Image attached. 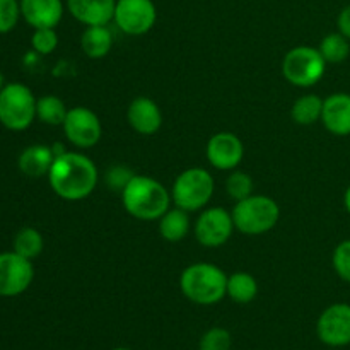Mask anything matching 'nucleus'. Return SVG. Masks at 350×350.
<instances>
[{
  "instance_id": "f257e3e1",
  "label": "nucleus",
  "mask_w": 350,
  "mask_h": 350,
  "mask_svg": "<svg viewBox=\"0 0 350 350\" xmlns=\"http://www.w3.org/2000/svg\"><path fill=\"white\" fill-rule=\"evenodd\" d=\"M48 181L55 193L68 202L88 198L96 190L99 181L94 161L82 152H64L55 157L48 173Z\"/></svg>"
},
{
  "instance_id": "f03ea898",
  "label": "nucleus",
  "mask_w": 350,
  "mask_h": 350,
  "mask_svg": "<svg viewBox=\"0 0 350 350\" xmlns=\"http://www.w3.org/2000/svg\"><path fill=\"white\" fill-rule=\"evenodd\" d=\"M123 207L139 221H159L171 204V191L144 174H135L122 191Z\"/></svg>"
},
{
  "instance_id": "7ed1b4c3",
  "label": "nucleus",
  "mask_w": 350,
  "mask_h": 350,
  "mask_svg": "<svg viewBox=\"0 0 350 350\" xmlns=\"http://www.w3.org/2000/svg\"><path fill=\"white\" fill-rule=\"evenodd\" d=\"M180 287L191 303L212 306L228 296V275L214 263H193L181 272Z\"/></svg>"
},
{
  "instance_id": "20e7f679",
  "label": "nucleus",
  "mask_w": 350,
  "mask_h": 350,
  "mask_svg": "<svg viewBox=\"0 0 350 350\" xmlns=\"http://www.w3.org/2000/svg\"><path fill=\"white\" fill-rule=\"evenodd\" d=\"M234 228L248 236H260L272 231L279 222L280 208L273 198L267 195H250L236 202L231 212Z\"/></svg>"
},
{
  "instance_id": "39448f33",
  "label": "nucleus",
  "mask_w": 350,
  "mask_h": 350,
  "mask_svg": "<svg viewBox=\"0 0 350 350\" xmlns=\"http://www.w3.org/2000/svg\"><path fill=\"white\" fill-rule=\"evenodd\" d=\"M33 91L21 82H10L0 89V123L12 132L29 129L36 120Z\"/></svg>"
},
{
  "instance_id": "423d86ee",
  "label": "nucleus",
  "mask_w": 350,
  "mask_h": 350,
  "mask_svg": "<svg viewBox=\"0 0 350 350\" xmlns=\"http://www.w3.org/2000/svg\"><path fill=\"white\" fill-rule=\"evenodd\" d=\"M214 178L204 167H190L180 173L171 188V200L187 212L204 208L214 195Z\"/></svg>"
},
{
  "instance_id": "0eeeda50",
  "label": "nucleus",
  "mask_w": 350,
  "mask_h": 350,
  "mask_svg": "<svg viewBox=\"0 0 350 350\" xmlns=\"http://www.w3.org/2000/svg\"><path fill=\"white\" fill-rule=\"evenodd\" d=\"M327 70V62L318 48L296 46L287 51L282 62V75L297 88H311L318 84Z\"/></svg>"
},
{
  "instance_id": "6e6552de",
  "label": "nucleus",
  "mask_w": 350,
  "mask_h": 350,
  "mask_svg": "<svg viewBox=\"0 0 350 350\" xmlns=\"http://www.w3.org/2000/svg\"><path fill=\"white\" fill-rule=\"evenodd\" d=\"M157 19L152 0H116L113 21L125 34L140 36L149 33Z\"/></svg>"
},
{
  "instance_id": "1a4fd4ad",
  "label": "nucleus",
  "mask_w": 350,
  "mask_h": 350,
  "mask_svg": "<svg viewBox=\"0 0 350 350\" xmlns=\"http://www.w3.org/2000/svg\"><path fill=\"white\" fill-rule=\"evenodd\" d=\"M33 262L19 253H0V297H16L33 284Z\"/></svg>"
},
{
  "instance_id": "9d476101",
  "label": "nucleus",
  "mask_w": 350,
  "mask_h": 350,
  "mask_svg": "<svg viewBox=\"0 0 350 350\" xmlns=\"http://www.w3.org/2000/svg\"><path fill=\"white\" fill-rule=\"evenodd\" d=\"M64 133L72 146L79 149H89L99 142L103 133L99 116L85 106H75L67 113L64 122Z\"/></svg>"
},
{
  "instance_id": "9b49d317",
  "label": "nucleus",
  "mask_w": 350,
  "mask_h": 350,
  "mask_svg": "<svg viewBox=\"0 0 350 350\" xmlns=\"http://www.w3.org/2000/svg\"><path fill=\"white\" fill-rule=\"evenodd\" d=\"M234 229L231 212L222 207L205 208L195 222V238L205 248H219L229 241Z\"/></svg>"
},
{
  "instance_id": "f8f14e48",
  "label": "nucleus",
  "mask_w": 350,
  "mask_h": 350,
  "mask_svg": "<svg viewBox=\"0 0 350 350\" xmlns=\"http://www.w3.org/2000/svg\"><path fill=\"white\" fill-rule=\"evenodd\" d=\"M317 334L328 347L350 345V304L337 303L328 306L318 318Z\"/></svg>"
},
{
  "instance_id": "ddd939ff",
  "label": "nucleus",
  "mask_w": 350,
  "mask_h": 350,
  "mask_svg": "<svg viewBox=\"0 0 350 350\" xmlns=\"http://www.w3.org/2000/svg\"><path fill=\"white\" fill-rule=\"evenodd\" d=\"M245 157L241 139L231 132H219L207 144V159L215 170L232 171Z\"/></svg>"
},
{
  "instance_id": "4468645a",
  "label": "nucleus",
  "mask_w": 350,
  "mask_h": 350,
  "mask_svg": "<svg viewBox=\"0 0 350 350\" xmlns=\"http://www.w3.org/2000/svg\"><path fill=\"white\" fill-rule=\"evenodd\" d=\"M130 126L140 135H154L163 126V113L150 98H135L126 109Z\"/></svg>"
},
{
  "instance_id": "2eb2a0df",
  "label": "nucleus",
  "mask_w": 350,
  "mask_h": 350,
  "mask_svg": "<svg viewBox=\"0 0 350 350\" xmlns=\"http://www.w3.org/2000/svg\"><path fill=\"white\" fill-rule=\"evenodd\" d=\"M116 0H67V9L75 21L89 26H108L115 16Z\"/></svg>"
},
{
  "instance_id": "dca6fc26",
  "label": "nucleus",
  "mask_w": 350,
  "mask_h": 350,
  "mask_svg": "<svg viewBox=\"0 0 350 350\" xmlns=\"http://www.w3.org/2000/svg\"><path fill=\"white\" fill-rule=\"evenodd\" d=\"M321 123L334 135H350V94L335 92V94L323 99Z\"/></svg>"
},
{
  "instance_id": "f3484780",
  "label": "nucleus",
  "mask_w": 350,
  "mask_h": 350,
  "mask_svg": "<svg viewBox=\"0 0 350 350\" xmlns=\"http://www.w3.org/2000/svg\"><path fill=\"white\" fill-rule=\"evenodd\" d=\"M21 16L34 29L40 27H57L64 17L62 0H19Z\"/></svg>"
},
{
  "instance_id": "a211bd4d",
  "label": "nucleus",
  "mask_w": 350,
  "mask_h": 350,
  "mask_svg": "<svg viewBox=\"0 0 350 350\" xmlns=\"http://www.w3.org/2000/svg\"><path fill=\"white\" fill-rule=\"evenodd\" d=\"M53 161L55 154L51 147L44 146V144H34V146L26 147L21 152L19 159H17V166H19L21 173L26 174V176L41 178L48 176Z\"/></svg>"
},
{
  "instance_id": "6ab92c4d",
  "label": "nucleus",
  "mask_w": 350,
  "mask_h": 350,
  "mask_svg": "<svg viewBox=\"0 0 350 350\" xmlns=\"http://www.w3.org/2000/svg\"><path fill=\"white\" fill-rule=\"evenodd\" d=\"M113 46V34L108 29V26H89L82 33L81 48L89 58L106 57L111 51Z\"/></svg>"
},
{
  "instance_id": "aec40b11",
  "label": "nucleus",
  "mask_w": 350,
  "mask_h": 350,
  "mask_svg": "<svg viewBox=\"0 0 350 350\" xmlns=\"http://www.w3.org/2000/svg\"><path fill=\"white\" fill-rule=\"evenodd\" d=\"M190 212L183 208H167L166 214L159 219V234L166 241L178 243L190 231Z\"/></svg>"
},
{
  "instance_id": "412c9836",
  "label": "nucleus",
  "mask_w": 350,
  "mask_h": 350,
  "mask_svg": "<svg viewBox=\"0 0 350 350\" xmlns=\"http://www.w3.org/2000/svg\"><path fill=\"white\" fill-rule=\"evenodd\" d=\"M258 294V282L252 273L236 272L228 277V296L238 304H248Z\"/></svg>"
},
{
  "instance_id": "4be33fe9",
  "label": "nucleus",
  "mask_w": 350,
  "mask_h": 350,
  "mask_svg": "<svg viewBox=\"0 0 350 350\" xmlns=\"http://www.w3.org/2000/svg\"><path fill=\"white\" fill-rule=\"evenodd\" d=\"M323 113V99L317 94H304L293 105L291 116L297 125H313L321 122Z\"/></svg>"
},
{
  "instance_id": "5701e85b",
  "label": "nucleus",
  "mask_w": 350,
  "mask_h": 350,
  "mask_svg": "<svg viewBox=\"0 0 350 350\" xmlns=\"http://www.w3.org/2000/svg\"><path fill=\"white\" fill-rule=\"evenodd\" d=\"M67 106L57 96H41L36 103V118L41 123H44V125H64L65 118H67Z\"/></svg>"
},
{
  "instance_id": "b1692460",
  "label": "nucleus",
  "mask_w": 350,
  "mask_h": 350,
  "mask_svg": "<svg viewBox=\"0 0 350 350\" xmlns=\"http://www.w3.org/2000/svg\"><path fill=\"white\" fill-rule=\"evenodd\" d=\"M43 246V236L34 228H23L14 238V252L19 253L24 258L31 260V262L41 255Z\"/></svg>"
},
{
  "instance_id": "393cba45",
  "label": "nucleus",
  "mask_w": 350,
  "mask_h": 350,
  "mask_svg": "<svg viewBox=\"0 0 350 350\" xmlns=\"http://www.w3.org/2000/svg\"><path fill=\"white\" fill-rule=\"evenodd\" d=\"M320 53L327 64H340L350 53V40L342 33H332L321 40Z\"/></svg>"
},
{
  "instance_id": "a878e982",
  "label": "nucleus",
  "mask_w": 350,
  "mask_h": 350,
  "mask_svg": "<svg viewBox=\"0 0 350 350\" xmlns=\"http://www.w3.org/2000/svg\"><path fill=\"white\" fill-rule=\"evenodd\" d=\"M226 191L232 200L239 202L248 198L253 195V180L250 174L243 173V171H234L226 180Z\"/></svg>"
},
{
  "instance_id": "bb28decb",
  "label": "nucleus",
  "mask_w": 350,
  "mask_h": 350,
  "mask_svg": "<svg viewBox=\"0 0 350 350\" xmlns=\"http://www.w3.org/2000/svg\"><path fill=\"white\" fill-rule=\"evenodd\" d=\"M232 337L226 328L214 327L205 332L198 344V350H231Z\"/></svg>"
},
{
  "instance_id": "cd10ccee",
  "label": "nucleus",
  "mask_w": 350,
  "mask_h": 350,
  "mask_svg": "<svg viewBox=\"0 0 350 350\" xmlns=\"http://www.w3.org/2000/svg\"><path fill=\"white\" fill-rule=\"evenodd\" d=\"M33 50L40 55H50L58 46V36L55 33V27H40L34 29L31 38Z\"/></svg>"
},
{
  "instance_id": "c85d7f7f",
  "label": "nucleus",
  "mask_w": 350,
  "mask_h": 350,
  "mask_svg": "<svg viewBox=\"0 0 350 350\" xmlns=\"http://www.w3.org/2000/svg\"><path fill=\"white\" fill-rule=\"evenodd\" d=\"M21 2L19 0H0V34L12 31L19 23Z\"/></svg>"
},
{
  "instance_id": "c756f323",
  "label": "nucleus",
  "mask_w": 350,
  "mask_h": 350,
  "mask_svg": "<svg viewBox=\"0 0 350 350\" xmlns=\"http://www.w3.org/2000/svg\"><path fill=\"white\" fill-rule=\"evenodd\" d=\"M332 263H334L337 275L350 284V239H345L335 248Z\"/></svg>"
},
{
  "instance_id": "7c9ffc66",
  "label": "nucleus",
  "mask_w": 350,
  "mask_h": 350,
  "mask_svg": "<svg viewBox=\"0 0 350 350\" xmlns=\"http://www.w3.org/2000/svg\"><path fill=\"white\" fill-rule=\"evenodd\" d=\"M135 176L133 171H130L126 166H111L106 173V183L111 187V190L122 193L123 188L129 185V181Z\"/></svg>"
},
{
  "instance_id": "2f4dec72",
  "label": "nucleus",
  "mask_w": 350,
  "mask_h": 350,
  "mask_svg": "<svg viewBox=\"0 0 350 350\" xmlns=\"http://www.w3.org/2000/svg\"><path fill=\"white\" fill-rule=\"evenodd\" d=\"M337 24H338V33H342L347 40H350V5L344 7V9L340 10Z\"/></svg>"
},
{
  "instance_id": "473e14b6",
  "label": "nucleus",
  "mask_w": 350,
  "mask_h": 350,
  "mask_svg": "<svg viewBox=\"0 0 350 350\" xmlns=\"http://www.w3.org/2000/svg\"><path fill=\"white\" fill-rule=\"evenodd\" d=\"M344 204H345V208H347V212H349V214H350V187L347 188V191H345Z\"/></svg>"
},
{
  "instance_id": "72a5a7b5",
  "label": "nucleus",
  "mask_w": 350,
  "mask_h": 350,
  "mask_svg": "<svg viewBox=\"0 0 350 350\" xmlns=\"http://www.w3.org/2000/svg\"><path fill=\"white\" fill-rule=\"evenodd\" d=\"M3 85H5V84H3V75H2V72H0V89H2Z\"/></svg>"
},
{
  "instance_id": "f704fd0d",
  "label": "nucleus",
  "mask_w": 350,
  "mask_h": 350,
  "mask_svg": "<svg viewBox=\"0 0 350 350\" xmlns=\"http://www.w3.org/2000/svg\"><path fill=\"white\" fill-rule=\"evenodd\" d=\"M113 350H132V349H126V347H116V349H113Z\"/></svg>"
}]
</instances>
